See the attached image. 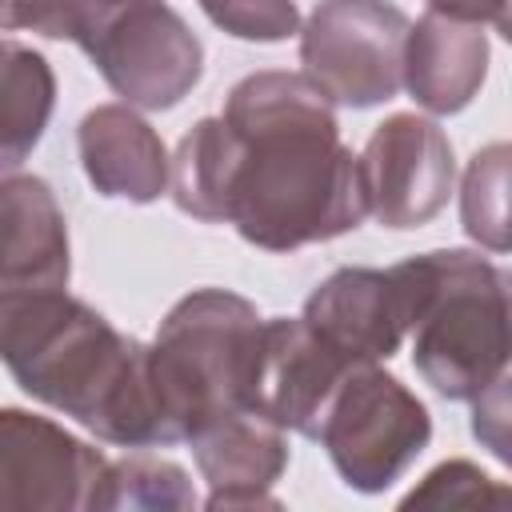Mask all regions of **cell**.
Returning <instances> with one entry per match:
<instances>
[{
	"mask_svg": "<svg viewBox=\"0 0 512 512\" xmlns=\"http://www.w3.org/2000/svg\"><path fill=\"white\" fill-rule=\"evenodd\" d=\"M236 132L228 224L264 252L336 240L368 216L360 156L340 140L336 100L308 72H252L224 112Z\"/></svg>",
	"mask_w": 512,
	"mask_h": 512,
	"instance_id": "obj_1",
	"label": "cell"
},
{
	"mask_svg": "<svg viewBox=\"0 0 512 512\" xmlns=\"http://www.w3.org/2000/svg\"><path fill=\"white\" fill-rule=\"evenodd\" d=\"M0 352L16 384L120 448L176 444L152 344L116 332L64 288L0 292Z\"/></svg>",
	"mask_w": 512,
	"mask_h": 512,
	"instance_id": "obj_2",
	"label": "cell"
},
{
	"mask_svg": "<svg viewBox=\"0 0 512 512\" xmlns=\"http://www.w3.org/2000/svg\"><path fill=\"white\" fill-rule=\"evenodd\" d=\"M412 308V364L444 400H472L512 364V268L468 248L396 264Z\"/></svg>",
	"mask_w": 512,
	"mask_h": 512,
	"instance_id": "obj_3",
	"label": "cell"
},
{
	"mask_svg": "<svg viewBox=\"0 0 512 512\" xmlns=\"http://www.w3.org/2000/svg\"><path fill=\"white\" fill-rule=\"evenodd\" d=\"M264 320L228 288H196L168 308L152 340L156 388L176 444L248 408Z\"/></svg>",
	"mask_w": 512,
	"mask_h": 512,
	"instance_id": "obj_4",
	"label": "cell"
},
{
	"mask_svg": "<svg viewBox=\"0 0 512 512\" xmlns=\"http://www.w3.org/2000/svg\"><path fill=\"white\" fill-rule=\"evenodd\" d=\"M316 440L348 488L384 492L428 448L432 416L384 368L352 364L320 412Z\"/></svg>",
	"mask_w": 512,
	"mask_h": 512,
	"instance_id": "obj_5",
	"label": "cell"
},
{
	"mask_svg": "<svg viewBox=\"0 0 512 512\" xmlns=\"http://www.w3.org/2000/svg\"><path fill=\"white\" fill-rule=\"evenodd\" d=\"M408 32L388 0H320L300 28V64L336 104L372 108L404 88Z\"/></svg>",
	"mask_w": 512,
	"mask_h": 512,
	"instance_id": "obj_6",
	"label": "cell"
},
{
	"mask_svg": "<svg viewBox=\"0 0 512 512\" xmlns=\"http://www.w3.org/2000/svg\"><path fill=\"white\" fill-rule=\"evenodd\" d=\"M108 88L132 108H176L204 72V44L164 0L112 4L80 44Z\"/></svg>",
	"mask_w": 512,
	"mask_h": 512,
	"instance_id": "obj_7",
	"label": "cell"
},
{
	"mask_svg": "<svg viewBox=\"0 0 512 512\" xmlns=\"http://www.w3.org/2000/svg\"><path fill=\"white\" fill-rule=\"evenodd\" d=\"M112 460L48 416L0 412V508H104Z\"/></svg>",
	"mask_w": 512,
	"mask_h": 512,
	"instance_id": "obj_8",
	"label": "cell"
},
{
	"mask_svg": "<svg viewBox=\"0 0 512 512\" xmlns=\"http://www.w3.org/2000/svg\"><path fill=\"white\" fill-rule=\"evenodd\" d=\"M368 216L384 228L428 224L452 192L456 160L444 128L416 112H392L360 152Z\"/></svg>",
	"mask_w": 512,
	"mask_h": 512,
	"instance_id": "obj_9",
	"label": "cell"
},
{
	"mask_svg": "<svg viewBox=\"0 0 512 512\" xmlns=\"http://www.w3.org/2000/svg\"><path fill=\"white\" fill-rule=\"evenodd\" d=\"M308 328L352 364L388 360L408 336L412 308L400 268H336L304 300Z\"/></svg>",
	"mask_w": 512,
	"mask_h": 512,
	"instance_id": "obj_10",
	"label": "cell"
},
{
	"mask_svg": "<svg viewBox=\"0 0 512 512\" xmlns=\"http://www.w3.org/2000/svg\"><path fill=\"white\" fill-rule=\"evenodd\" d=\"M352 360L332 352L304 316H276L264 320L260 356L248 388V408L280 424L284 432H300L316 440L320 412Z\"/></svg>",
	"mask_w": 512,
	"mask_h": 512,
	"instance_id": "obj_11",
	"label": "cell"
},
{
	"mask_svg": "<svg viewBox=\"0 0 512 512\" xmlns=\"http://www.w3.org/2000/svg\"><path fill=\"white\" fill-rule=\"evenodd\" d=\"M192 460L208 480V512L228 508H280L272 484L288 468V440L284 428L268 416L240 408L212 424H204L192 440Z\"/></svg>",
	"mask_w": 512,
	"mask_h": 512,
	"instance_id": "obj_12",
	"label": "cell"
},
{
	"mask_svg": "<svg viewBox=\"0 0 512 512\" xmlns=\"http://www.w3.org/2000/svg\"><path fill=\"white\" fill-rule=\"evenodd\" d=\"M76 148L84 176L100 196L152 204L172 180V160L156 128L132 112V104L92 108L76 128Z\"/></svg>",
	"mask_w": 512,
	"mask_h": 512,
	"instance_id": "obj_13",
	"label": "cell"
},
{
	"mask_svg": "<svg viewBox=\"0 0 512 512\" xmlns=\"http://www.w3.org/2000/svg\"><path fill=\"white\" fill-rule=\"evenodd\" d=\"M0 228L4 292L68 288V228L52 188L40 176H4L0 188Z\"/></svg>",
	"mask_w": 512,
	"mask_h": 512,
	"instance_id": "obj_14",
	"label": "cell"
},
{
	"mask_svg": "<svg viewBox=\"0 0 512 512\" xmlns=\"http://www.w3.org/2000/svg\"><path fill=\"white\" fill-rule=\"evenodd\" d=\"M488 76V36L480 24L452 20L444 12H424L404 48V88L412 100L436 116H452L472 104Z\"/></svg>",
	"mask_w": 512,
	"mask_h": 512,
	"instance_id": "obj_15",
	"label": "cell"
},
{
	"mask_svg": "<svg viewBox=\"0 0 512 512\" xmlns=\"http://www.w3.org/2000/svg\"><path fill=\"white\" fill-rule=\"evenodd\" d=\"M236 132L224 116L196 120L172 152V200L184 216L204 224H228V200L236 180Z\"/></svg>",
	"mask_w": 512,
	"mask_h": 512,
	"instance_id": "obj_16",
	"label": "cell"
},
{
	"mask_svg": "<svg viewBox=\"0 0 512 512\" xmlns=\"http://www.w3.org/2000/svg\"><path fill=\"white\" fill-rule=\"evenodd\" d=\"M56 80L40 52L8 40L4 44V88H0V140H4V168L12 172L44 136L52 116Z\"/></svg>",
	"mask_w": 512,
	"mask_h": 512,
	"instance_id": "obj_17",
	"label": "cell"
},
{
	"mask_svg": "<svg viewBox=\"0 0 512 512\" xmlns=\"http://www.w3.org/2000/svg\"><path fill=\"white\" fill-rule=\"evenodd\" d=\"M460 228L484 252H512V140L472 152L460 180Z\"/></svg>",
	"mask_w": 512,
	"mask_h": 512,
	"instance_id": "obj_18",
	"label": "cell"
},
{
	"mask_svg": "<svg viewBox=\"0 0 512 512\" xmlns=\"http://www.w3.org/2000/svg\"><path fill=\"white\" fill-rule=\"evenodd\" d=\"M104 508H196V492L180 464L132 452L112 460Z\"/></svg>",
	"mask_w": 512,
	"mask_h": 512,
	"instance_id": "obj_19",
	"label": "cell"
},
{
	"mask_svg": "<svg viewBox=\"0 0 512 512\" xmlns=\"http://www.w3.org/2000/svg\"><path fill=\"white\" fill-rule=\"evenodd\" d=\"M400 504L404 508H512V484L492 480L468 460H444Z\"/></svg>",
	"mask_w": 512,
	"mask_h": 512,
	"instance_id": "obj_20",
	"label": "cell"
},
{
	"mask_svg": "<svg viewBox=\"0 0 512 512\" xmlns=\"http://www.w3.org/2000/svg\"><path fill=\"white\" fill-rule=\"evenodd\" d=\"M200 8L236 40L276 44L300 32V8L292 0H200Z\"/></svg>",
	"mask_w": 512,
	"mask_h": 512,
	"instance_id": "obj_21",
	"label": "cell"
},
{
	"mask_svg": "<svg viewBox=\"0 0 512 512\" xmlns=\"http://www.w3.org/2000/svg\"><path fill=\"white\" fill-rule=\"evenodd\" d=\"M472 436L512 472V376H500L472 396Z\"/></svg>",
	"mask_w": 512,
	"mask_h": 512,
	"instance_id": "obj_22",
	"label": "cell"
},
{
	"mask_svg": "<svg viewBox=\"0 0 512 512\" xmlns=\"http://www.w3.org/2000/svg\"><path fill=\"white\" fill-rule=\"evenodd\" d=\"M504 4H508V0H428L432 12H444V16H452V20H468V24L496 20Z\"/></svg>",
	"mask_w": 512,
	"mask_h": 512,
	"instance_id": "obj_23",
	"label": "cell"
},
{
	"mask_svg": "<svg viewBox=\"0 0 512 512\" xmlns=\"http://www.w3.org/2000/svg\"><path fill=\"white\" fill-rule=\"evenodd\" d=\"M492 24H496V32H500V36H504V40L512 44V0H508V4L500 8V16H496Z\"/></svg>",
	"mask_w": 512,
	"mask_h": 512,
	"instance_id": "obj_24",
	"label": "cell"
}]
</instances>
